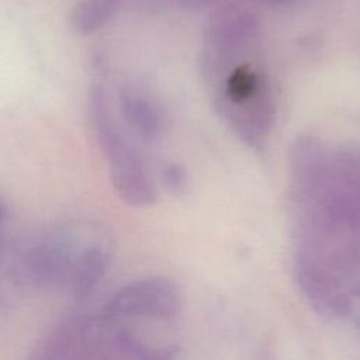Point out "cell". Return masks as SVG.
Returning a JSON list of instances; mask_svg holds the SVG:
<instances>
[{"mask_svg":"<svg viewBox=\"0 0 360 360\" xmlns=\"http://www.w3.org/2000/svg\"><path fill=\"white\" fill-rule=\"evenodd\" d=\"M288 167L298 287L319 314L360 333V148L301 135Z\"/></svg>","mask_w":360,"mask_h":360,"instance_id":"cell-1","label":"cell"},{"mask_svg":"<svg viewBox=\"0 0 360 360\" xmlns=\"http://www.w3.org/2000/svg\"><path fill=\"white\" fill-rule=\"evenodd\" d=\"M204 82L214 111L246 146H266L276 121L271 83L248 35H217L202 62Z\"/></svg>","mask_w":360,"mask_h":360,"instance_id":"cell-2","label":"cell"},{"mask_svg":"<svg viewBox=\"0 0 360 360\" xmlns=\"http://www.w3.org/2000/svg\"><path fill=\"white\" fill-rule=\"evenodd\" d=\"M89 115L118 197L131 207L152 205L158 197L155 183L142 155L114 115L105 89L100 84L90 89Z\"/></svg>","mask_w":360,"mask_h":360,"instance_id":"cell-3","label":"cell"},{"mask_svg":"<svg viewBox=\"0 0 360 360\" xmlns=\"http://www.w3.org/2000/svg\"><path fill=\"white\" fill-rule=\"evenodd\" d=\"M89 232L58 228L8 256V276L38 290L68 287Z\"/></svg>","mask_w":360,"mask_h":360,"instance_id":"cell-4","label":"cell"},{"mask_svg":"<svg viewBox=\"0 0 360 360\" xmlns=\"http://www.w3.org/2000/svg\"><path fill=\"white\" fill-rule=\"evenodd\" d=\"M101 312L114 321L142 323L177 338L181 321V295L177 285L166 277H141L111 294Z\"/></svg>","mask_w":360,"mask_h":360,"instance_id":"cell-5","label":"cell"},{"mask_svg":"<svg viewBox=\"0 0 360 360\" xmlns=\"http://www.w3.org/2000/svg\"><path fill=\"white\" fill-rule=\"evenodd\" d=\"M31 359H115L114 322L100 315H75L52 328L34 346Z\"/></svg>","mask_w":360,"mask_h":360,"instance_id":"cell-6","label":"cell"},{"mask_svg":"<svg viewBox=\"0 0 360 360\" xmlns=\"http://www.w3.org/2000/svg\"><path fill=\"white\" fill-rule=\"evenodd\" d=\"M111 257L110 238L101 229L89 232L68 285L76 300H84L97 288L108 271Z\"/></svg>","mask_w":360,"mask_h":360,"instance_id":"cell-7","label":"cell"},{"mask_svg":"<svg viewBox=\"0 0 360 360\" xmlns=\"http://www.w3.org/2000/svg\"><path fill=\"white\" fill-rule=\"evenodd\" d=\"M118 108L134 132L142 139L155 141L165 131V114L159 103L142 89L125 86L118 94Z\"/></svg>","mask_w":360,"mask_h":360,"instance_id":"cell-8","label":"cell"},{"mask_svg":"<svg viewBox=\"0 0 360 360\" xmlns=\"http://www.w3.org/2000/svg\"><path fill=\"white\" fill-rule=\"evenodd\" d=\"M120 0H76L70 14L73 30L82 35L91 34L105 24Z\"/></svg>","mask_w":360,"mask_h":360,"instance_id":"cell-9","label":"cell"},{"mask_svg":"<svg viewBox=\"0 0 360 360\" xmlns=\"http://www.w3.org/2000/svg\"><path fill=\"white\" fill-rule=\"evenodd\" d=\"M163 181H165V184L169 188L180 190V187L184 183L183 170L179 166H176V165H170V166L165 167V170H163Z\"/></svg>","mask_w":360,"mask_h":360,"instance_id":"cell-10","label":"cell"},{"mask_svg":"<svg viewBox=\"0 0 360 360\" xmlns=\"http://www.w3.org/2000/svg\"><path fill=\"white\" fill-rule=\"evenodd\" d=\"M3 215V205H1V202H0V217Z\"/></svg>","mask_w":360,"mask_h":360,"instance_id":"cell-11","label":"cell"}]
</instances>
